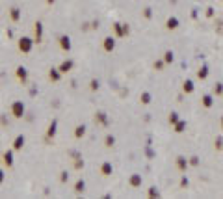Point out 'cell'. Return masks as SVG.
Instances as JSON below:
<instances>
[{
    "instance_id": "2",
    "label": "cell",
    "mask_w": 223,
    "mask_h": 199,
    "mask_svg": "<svg viewBox=\"0 0 223 199\" xmlns=\"http://www.w3.org/2000/svg\"><path fill=\"white\" fill-rule=\"evenodd\" d=\"M113 30H115V34H117L119 37H123V36H129V32H130L129 24H117V23L113 24Z\"/></svg>"
},
{
    "instance_id": "19",
    "label": "cell",
    "mask_w": 223,
    "mask_h": 199,
    "mask_svg": "<svg viewBox=\"0 0 223 199\" xmlns=\"http://www.w3.org/2000/svg\"><path fill=\"white\" fill-rule=\"evenodd\" d=\"M61 47L65 49V50L71 49V41H69V37H61Z\"/></svg>"
},
{
    "instance_id": "9",
    "label": "cell",
    "mask_w": 223,
    "mask_h": 199,
    "mask_svg": "<svg viewBox=\"0 0 223 199\" xmlns=\"http://www.w3.org/2000/svg\"><path fill=\"white\" fill-rule=\"evenodd\" d=\"M166 28L167 30H177L178 28V19L177 17H169L167 23H166Z\"/></svg>"
},
{
    "instance_id": "27",
    "label": "cell",
    "mask_w": 223,
    "mask_h": 199,
    "mask_svg": "<svg viewBox=\"0 0 223 199\" xmlns=\"http://www.w3.org/2000/svg\"><path fill=\"white\" fill-rule=\"evenodd\" d=\"M91 90H99V82L97 80H91Z\"/></svg>"
},
{
    "instance_id": "26",
    "label": "cell",
    "mask_w": 223,
    "mask_h": 199,
    "mask_svg": "<svg viewBox=\"0 0 223 199\" xmlns=\"http://www.w3.org/2000/svg\"><path fill=\"white\" fill-rule=\"evenodd\" d=\"M50 78H54V80H58V78H60V74L56 73V69H52V73H50Z\"/></svg>"
},
{
    "instance_id": "4",
    "label": "cell",
    "mask_w": 223,
    "mask_h": 199,
    "mask_svg": "<svg viewBox=\"0 0 223 199\" xmlns=\"http://www.w3.org/2000/svg\"><path fill=\"white\" fill-rule=\"evenodd\" d=\"M194 90H195V86H194V80H192V78H186V80L182 82V91L190 95V93H194Z\"/></svg>"
},
{
    "instance_id": "6",
    "label": "cell",
    "mask_w": 223,
    "mask_h": 199,
    "mask_svg": "<svg viewBox=\"0 0 223 199\" xmlns=\"http://www.w3.org/2000/svg\"><path fill=\"white\" fill-rule=\"evenodd\" d=\"M197 78H199V80H206V78H208V65H201V67H199Z\"/></svg>"
},
{
    "instance_id": "14",
    "label": "cell",
    "mask_w": 223,
    "mask_h": 199,
    "mask_svg": "<svg viewBox=\"0 0 223 199\" xmlns=\"http://www.w3.org/2000/svg\"><path fill=\"white\" fill-rule=\"evenodd\" d=\"M104 145H106V147H113V145H115V138H113L112 134H108V136L104 138Z\"/></svg>"
},
{
    "instance_id": "12",
    "label": "cell",
    "mask_w": 223,
    "mask_h": 199,
    "mask_svg": "<svg viewBox=\"0 0 223 199\" xmlns=\"http://www.w3.org/2000/svg\"><path fill=\"white\" fill-rule=\"evenodd\" d=\"M173 60H175L173 50H166V54H164V62H166V63H173Z\"/></svg>"
},
{
    "instance_id": "28",
    "label": "cell",
    "mask_w": 223,
    "mask_h": 199,
    "mask_svg": "<svg viewBox=\"0 0 223 199\" xmlns=\"http://www.w3.org/2000/svg\"><path fill=\"white\" fill-rule=\"evenodd\" d=\"M143 15H145V19H151V15H153V13H151V9H149V8H147V9H145V11H143Z\"/></svg>"
},
{
    "instance_id": "16",
    "label": "cell",
    "mask_w": 223,
    "mask_h": 199,
    "mask_svg": "<svg viewBox=\"0 0 223 199\" xmlns=\"http://www.w3.org/2000/svg\"><path fill=\"white\" fill-rule=\"evenodd\" d=\"M178 119H180L178 114H177V112H171V114H169V125H175Z\"/></svg>"
},
{
    "instance_id": "15",
    "label": "cell",
    "mask_w": 223,
    "mask_h": 199,
    "mask_svg": "<svg viewBox=\"0 0 223 199\" xmlns=\"http://www.w3.org/2000/svg\"><path fill=\"white\" fill-rule=\"evenodd\" d=\"M214 147H216L218 151H221V149H223V138H221V136H218V138L214 140Z\"/></svg>"
},
{
    "instance_id": "24",
    "label": "cell",
    "mask_w": 223,
    "mask_h": 199,
    "mask_svg": "<svg viewBox=\"0 0 223 199\" xmlns=\"http://www.w3.org/2000/svg\"><path fill=\"white\" fill-rule=\"evenodd\" d=\"M71 67H73V62H65V63L61 65V71H63V73H67Z\"/></svg>"
},
{
    "instance_id": "3",
    "label": "cell",
    "mask_w": 223,
    "mask_h": 199,
    "mask_svg": "<svg viewBox=\"0 0 223 199\" xmlns=\"http://www.w3.org/2000/svg\"><path fill=\"white\" fill-rule=\"evenodd\" d=\"M201 104H203L205 108H212V106H214V95H210V93L203 95V97H201Z\"/></svg>"
},
{
    "instance_id": "21",
    "label": "cell",
    "mask_w": 223,
    "mask_h": 199,
    "mask_svg": "<svg viewBox=\"0 0 223 199\" xmlns=\"http://www.w3.org/2000/svg\"><path fill=\"white\" fill-rule=\"evenodd\" d=\"M74 134H76V138H80V136H84V134H86V127H76V132H74Z\"/></svg>"
},
{
    "instance_id": "17",
    "label": "cell",
    "mask_w": 223,
    "mask_h": 199,
    "mask_svg": "<svg viewBox=\"0 0 223 199\" xmlns=\"http://www.w3.org/2000/svg\"><path fill=\"white\" fill-rule=\"evenodd\" d=\"M212 93H214V95H223V84H216L214 90H212Z\"/></svg>"
},
{
    "instance_id": "1",
    "label": "cell",
    "mask_w": 223,
    "mask_h": 199,
    "mask_svg": "<svg viewBox=\"0 0 223 199\" xmlns=\"http://www.w3.org/2000/svg\"><path fill=\"white\" fill-rule=\"evenodd\" d=\"M129 184H130L132 188H140V186L143 184V177H141L140 173H132L130 179H129Z\"/></svg>"
},
{
    "instance_id": "22",
    "label": "cell",
    "mask_w": 223,
    "mask_h": 199,
    "mask_svg": "<svg viewBox=\"0 0 223 199\" xmlns=\"http://www.w3.org/2000/svg\"><path fill=\"white\" fill-rule=\"evenodd\" d=\"M201 164V160H199V156H192L188 160V166H199Z\"/></svg>"
},
{
    "instance_id": "11",
    "label": "cell",
    "mask_w": 223,
    "mask_h": 199,
    "mask_svg": "<svg viewBox=\"0 0 223 199\" xmlns=\"http://www.w3.org/2000/svg\"><path fill=\"white\" fill-rule=\"evenodd\" d=\"M140 101H141V104H151L153 97H151V93H149V91H143V93L140 95Z\"/></svg>"
},
{
    "instance_id": "10",
    "label": "cell",
    "mask_w": 223,
    "mask_h": 199,
    "mask_svg": "<svg viewBox=\"0 0 223 199\" xmlns=\"http://www.w3.org/2000/svg\"><path fill=\"white\" fill-rule=\"evenodd\" d=\"M112 171H113V168H112V164H110V162H104V164L101 166V173H102L104 177L112 175Z\"/></svg>"
},
{
    "instance_id": "7",
    "label": "cell",
    "mask_w": 223,
    "mask_h": 199,
    "mask_svg": "<svg viewBox=\"0 0 223 199\" xmlns=\"http://www.w3.org/2000/svg\"><path fill=\"white\" fill-rule=\"evenodd\" d=\"M113 49H115V39L113 37H106L104 39V50L106 52H112Z\"/></svg>"
},
{
    "instance_id": "18",
    "label": "cell",
    "mask_w": 223,
    "mask_h": 199,
    "mask_svg": "<svg viewBox=\"0 0 223 199\" xmlns=\"http://www.w3.org/2000/svg\"><path fill=\"white\" fill-rule=\"evenodd\" d=\"M97 121H101V123H104V125H108V117H106V114H102V112L97 114Z\"/></svg>"
},
{
    "instance_id": "20",
    "label": "cell",
    "mask_w": 223,
    "mask_h": 199,
    "mask_svg": "<svg viewBox=\"0 0 223 199\" xmlns=\"http://www.w3.org/2000/svg\"><path fill=\"white\" fill-rule=\"evenodd\" d=\"M164 65H166L164 60H156V62H154V69H156V71H162V69H164Z\"/></svg>"
},
{
    "instance_id": "8",
    "label": "cell",
    "mask_w": 223,
    "mask_h": 199,
    "mask_svg": "<svg viewBox=\"0 0 223 199\" xmlns=\"http://www.w3.org/2000/svg\"><path fill=\"white\" fill-rule=\"evenodd\" d=\"M173 127H175V132H177V134H180V132H184V130H186L188 123H186L184 119H178V121H177V123H175Z\"/></svg>"
},
{
    "instance_id": "25",
    "label": "cell",
    "mask_w": 223,
    "mask_h": 199,
    "mask_svg": "<svg viewBox=\"0 0 223 199\" xmlns=\"http://www.w3.org/2000/svg\"><path fill=\"white\" fill-rule=\"evenodd\" d=\"M84 186H86V184H84V181H78V182H76V192H78V194L84 192Z\"/></svg>"
},
{
    "instance_id": "30",
    "label": "cell",
    "mask_w": 223,
    "mask_h": 199,
    "mask_svg": "<svg viewBox=\"0 0 223 199\" xmlns=\"http://www.w3.org/2000/svg\"><path fill=\"white\" fill-rule=\"evenodd\" d=\"M219 123H221V128H223V115H221V119H219Z\"/></svg>"
},
{
    "instance_id": "29",
    "label": "cell",
    "mask_w": 223,
    "mask_h": 199,
    "mask_svg": "<svg viewBox=\"0 0 223 199\" xmlns=\"http://www.w3.org/2000/svg\"><path fill=\"white\" fill-rule=\"evenodd\" d=\"M212 15H214V9L208 8V9H206V17H212Z\"/></svg>"
},
{
    "instance_id": "13",
    "label": "cell",
    "mask_w": 223,
    "mask_h": 199,
    "mask_svg": "<svg viewBox=\"0 0 223 199\" xmlns=\"http://www.w3.org/2000/svg\"><path fill=\"white\" fill-rule=\"evenodd\" d=\"M147 195H149V197H160V192H158L156 186H151V188L147 190Z\"/></svg>"
},
{
    "instance_id": "23",
    "label": "cell",
    "mask_w": 223,
    "mask_h": 199,
    "mask_svg": "<svg viewBox=\"0 0 223 199\" xmlns=\"http://www.w3.org/2000/svg\"><path fill=\"white\" fill-rule=\"evenodd\" d=\"M188 186H190V181H188V177L184 175L182 179H180V188H188Z\"/></svg>"
},
{
    "instance_id": "5",
    "label": "cell",
    "mask_w": 223,
    "mask_h": 199,
    "mask_svg": "<svg viewBox=\"0 0 223 199\" xmlns=\"http://www.w3.org/2000/svg\"><path fill=\"white\" fill-rule=\"evenodd\" d=\"M175 164H177V168H178V171H186V169H188V160H186L184 156H177V160H175Z\"/></svg>"
}]
</instances>
